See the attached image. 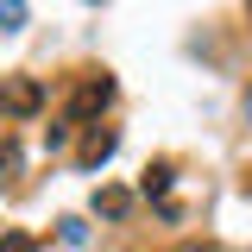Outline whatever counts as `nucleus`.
Listing matches in <instances>:
<instances>
[{"instance_id": "f257e3e1", "label": "nucleus", "mask_w": 252, "mask_h": 252, "mask_svg": "<svg viewBox=\"0 0 252 252\" xmlns=\"http://www.w3.org/2000/svg\"><path fill=\"white\" fill-rule=\"evenodd\" d=\"M0 107H6V114H38V107H44V89L26 82V76H13V82H0Z\"/></svg>"}, {"instance_id": "f03ea898", "label": "nucleus", "mask_w": 252, "mask_h": 252, "mask_svg": "<svg viewBox=\"0 0 252 252\" xmlns=\"http://www.w3.org/2000/svg\"><path fill=\"white\" fill-rule=\"evenodd\" d=\"M107 101H114V82H107V76H89L82 89L69 94V120H82V114H101Z\"/></svg>"}, {"instance_id": "7ed1b4c3", "label": "nucleus", "mask_w": 252, "mask_h": 252, "mask_svg": "<svg viewBox=\"0 0 252 252\" xmlns=\"http://www.w3.org/2000/svg\"><path fill=\"white\" fill-rule=\"evenodd\" d=\"M114 145H120V139H114V132H101V126H94L89 139H82V164H107V158H114Z\"/></svg>"}, {"instance_id": "20e7f679", "label": "nucleus", "mask_w": 252, "mask_h": 252, "mask_svg": "<svg viewBox=\"0 0 252 252\" xmlns=\"http://www.w3.org/2000/svg\"><path fill=\"white\" fill-rule=\"evenodd\" d=\"M94 208H101L107 220H120L126 208H132V195H126V189H101V195H94Z\"/></svg>"}, {"instance_id": "39448f33", "label": "nucleus", "mask_w": 252, "mask_h": 252, "mask_svg": "<svg viewBox=\"0 0 252 252\" xmlns=\"http://www.w3.org/2000/svg\"><path fill=\"white\" fill-rule=\"evenodd\" d=\"M139 189H145V195H164V189H170V164H152V170L139 177Z\"/></svg>"}, {"instance_id": "423d86ee", "label": "nucleus", "mask_w": 252, "mask_h": 252, "mask_svg": "<svg viewBox=\"0 0 252 252\" xmlns=\"http://www.w3.org/2000/svg\"><path fill=\"white\" fill-rule=\"evenodd\" d=\"M19 26H26V6L6 0V6H0V32H19Z\"/></svg>"}, {"instance_id": "0eeeda50", "label": "nucleus", "mask_w": 252, "mask_h": 252, "mask_svg": "<svg viewBox=\"0 0 252 252\" xmlns=\"http://www.w3.org/2000/svg\"><path fill=\"white\" fill-rule=\"evenodd\" d=\"M0 252H38V246H32V233H6V240H0Z\"/></svg>"}, {"instance_id": "6e6552de", "label": "nucleus", "mask_w": 252, "mask_h": 252, "mask_svg": "<svg viewBox=\"0 0 252 252\" xmlns=\"http://www.w3.org/2000/svg\"><path fill=\"white\" fill-rule=\"evenodd\" d=\"M246 120H252V89H246Z\"/></svg>"}]
</instances>
